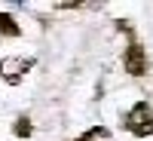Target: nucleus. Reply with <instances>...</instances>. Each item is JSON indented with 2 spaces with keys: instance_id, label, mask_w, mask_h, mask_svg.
Wrapping results in <instances>:
<instances>
[{
  "instance_id": "obj_2",
  "label": "nucleus",
  "mask_w": 153,
  "mask_h": 141,
  "mask_svg": "<svg viewBox=\"0 0 153 141\" xmlns=\"http://www.w3.org/2000/svg\"><path fill=\"white\" fill-rule=\"evenodd\" d=\"M31 65H34V58H25V55H9V58H3V61H0V77H3L9 86H16V83H22V77L31 71Z\"/></svg>"
},
{
  "instance_id": "obj_4",
  "label": "nucleus",
  "mask_w": 153,
  "mask_h": 141,
  "mask_svg": "<svg viewBox=\"0 0 153 141\" xmlns=\"http://www.w3.org/2000/svg\"><path fill=\"white\" fill-rule=\"evenodd\" d=\"M0 34L3 37H19L22 34V28L16 25V19H12L9 12H0Z\"/></svg>"
},
{
  "instance_id": "obj_1",
  "label": "nucleus",
  "mask_w": 153,
  "mask_h": 141,
  "mask_svg": "<svg viewBox=\"0 0 153 141\" xmlns=\"http://www.w3.org/2000/svg\"><path fill=\"white\" fill-rule=\"evenodd\" d=\"M123 126L129 129L135 138H147L153 135V107L147 104V101H138V104L123 117Z\"/></svg>"
},
{
  "instance_id": "obj_6",
  "label": "nucleus",
  "mask_w": 153,
  "mask_h": 141,
  "mask_svg": "<svg viewBox=\"0 0 153 141\" xmlns=\"http://www.w3.org/2000/svg\"><path fill=\"white\" fill-rule=\"evenodd\" d=\"M101 138H107V129H101V126H95V129H89L86 135H80L76 141H101Z\"/></svg>"
},
{
  "instance_id": "obj_5",
  "label": "nucleus",
  "mask_w": 153,
  "mask_h": 141,
  "mask_svg": "<svg viewBox=\"0 0 153 141\" xmlns=\"http://www.w3.org/2000/svg\"><path fill=\"white\" fill-rule=\"evenodd\" d=\"M12 132H16L19 138H28L34 129H31V117L28 113H22V117H16V123H12Z\"/></svg>"
},
{
  "instance_id": "obj_3",
  "label": "nucleus",
  "mask_w": 153,
  "mask_h": 141,
  "mask_svg": "<svg viewBox=\"0 0 153 141\" xmlns=\"http://www.w3.org/2000/svg\"><path fill=\"white\" fill-rule=\"evenodd\" d=\"M123 68H126L129 77H144V74H147L150 61H147V52H144L141 43H132V46L123 52Z\"/></svg>"
}]
</instances>
